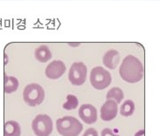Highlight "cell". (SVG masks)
I'll return each instance as SVG.
<instances>
[{"mask_svg":"<svg viewBox=\"0 0 160 136\" xmlns=\"http://www.w3.org/2000/svg\"><path fill=\"white\" fill-rule=\"evenodd\" d=\"M119 74L127 83H138L143 80L144 68L142 62L133 55H128L122 60L119 69Z\"/></svg>","mask_w":160,"mask_h":136,"instance_id":"obj_1","label":"cell"},{"mask_svg":"<svg viewBox=\"0 0 160 136\" xmlns=\"http://www.w3.org/2000/svg\"><path fill=\"white\" fill-rule=\"evenodd\" d=\"M90 83L96 90H103L111 84L112 77L110 72L102 66H95L90 72Z\"/></svg>","mask_w":160,"mask_h":136,"instance_id":"obj_4","label":"cell"},{"mask_svg":"<svg viewBox=\"0 0 160 136\" xmlns=\"http://www.w3.org/2000/svg\"><path fill=\"white\" fill-rule=\"evenodd\" d=\"M82 136H98V132L95 130V128H88Z\"/></svg>","mask_w":160,"mask_h":136,"instance_id":"obj_18","label":"cell"},{"mask_svg":"<svg viewBox=\"0 0 160 136\" xmlns=\"http://www.w3.org/2000/svg\"><path fill=\"white\" fill-rule=\"evenodd\" d=\"M18 85H19V82L17 78L9 76L6 73H4V91L5 94H12L16 92L18 88Z\"/></svg>","mask_w":160,"mask_h":136,"instance_id":"obj_13","label":"cell"},{"mask_svg":"<svg viewBox=\"0 0 160 136\" xmlns=\"http://www.w3.org/2000/svg\"><path fill=\"white\" fill-rule=\"evenodd\" d=\"M79 106L78 98L74 94H68L67 96V101L63 104V108L65 110H74Z\"/></svg>","mask_w":160,"mask_h":136,"instance_id":"obj_16","label":"cell"},{"mask_svg":"<svg viewBox=\"0 0 160 136\" xmlns=\"http://www.w3.org/2000/svg\"><path fill=\"white\" fill-rule=\"evenodd\" d=\"M101 119L103 121H110L117 117L118 113V106L116 101L112 100H107L101 107Z\"/></svg>","mask_w":160,"mask_h":136,"instance_id":"obj_9","label":"cell"},{"mask_svg":"<svg viewBox=\"0 0 160 136\" xmlns=\"http://www.w3.org/2000/svg\"><path fill=\"white\" fill-rule=\"evenodd\" d=\"M88 68L83 62H75L71 66L68 72V80L74 85H82L87 80Z\"/></svg>","mask_w":160,"mask_h":136,"instance_id":"obj_6","label":"cell"},{"mask_svg":"<svg viewBox=\"0 0 160 136\" xmlns=\"http://www.w3.org/2000/svg\"><path fill=\"white\" fill-rule=\"evenodd\" d=\"M34 55L36 60L41 63H46L48 60L52 59V52L50 51V49L47 46H44V45L36 48Z\"/></svg>","mask_w":160,"mask_h":136,"instance_id":"obj_12","label":"cell"},{"mask_svg":"<svg viewBox=\"0 0 160 136\" xmlns=\"http://www.w3.org/2000/svg\"><path fill=\"white\" fill-rule=\"evenodd\" d=\"M32 131L37 136H50L52 132V120L48 114H39L32 123Z\"/></svg>","mask_w":160,"mask_h":136,"instance_id":"obj_5","label":"cell"},{"mask_svg":"<svg viewBox=\"0 0 160 136\" xmlns=\"http://www.w3.org/2000/svg\"><path fill=\"white\" fill-rule=\"evenodd\" d=\"M79 116L83 122L91 125L97 121L98 114L95 106L91 104H83L79 108Z\"/></svg>","mask_w":160,"mask_h":136,"instance_id":"obj_8","label":"cell"},{"mask_svg":"<svg viewBox=\"0 0 160 136\" xmlns=\"http://www.w3.org/2000/svg\"><path fill=\"white\" fill-rule=\"evenodd\" d=\"M23 99L28 106H37L45 100V90L37 83L27 85L23 91Z\"/></svg>","mask_w":160,"mask_h":136,"instance_id":"obj_3","label":"cell"},{"mask_svg":"<svg viewBox=\"0 0 160 136\" xmlns=\"http://www.w3.org/2000/svg\"><path fill=\"white\" fill-rule=\"evenodd\" d=\"M134 136H145V130L144 129H141L135 134Z\"/></svg>","mask_w":160,"mask_h":136,"instance_id":"obj_19","label":"cell"},{"mask_svg":"<svg viewBox=\"0 0 160 136\" xmlns=\"http://www.w3.org/2000/svg\"><path fill=\"white\" fill-rule=\"evenodd\" d=\"M56 128L61 136H79L83 129V126L76 118L65 116L57 119Z\"/></svg>","mask_w":160,"mask_h":136,"instance_id":"obj_2","label":"cell"},{"mask_svg":"<svg viewBox=\"0 0 160 136\" xmlns=\"http://www.w3.org/2000/svg\"><path fill=\"white\" fill-rule=\"evenodd\" d=\"M135 112V103L134 101L127 100L122 104L120 107V114L123 117H130L134 114Z\"/></svg>","mask_w":160,"mask_h":136,"instance_id":"obj_15","label":"cell"},{"mask_svg":"<svg viewBox=\"0 0 160 136\" xmlns=\"http://www.w3.org/2000/svg\"><path fill=\"white\" fill-rule=\"evenodd\" d=\"M123 98H124V94H123L122 90L120 87H117V86L112 87L106 94L107 100H112L114 101L117 102V104L121 103Z\"/></svg>","mask_w":160,"mask_h":136,"instance_id":"obj_14","label":"cell"},{"mask_svg":"<svg viewBox=\"0 0 160 136\" xmlns=\"http://www.w3.org/2000/svg\"><path fill=\"white\" fill-rule=\"evenodd\" d=\"M21 128L20 125L15 120H9L4 123V136H20Z\"/></svg>","mask_w":160,"mask_h":136,"instance_id":"obj_11","label":"cell"},{"mask_svg":"<svg viewBox=\"0 0 160 136\" xmlns=\"http://www.w3.org/2000/svg\"><path fill=\"white\" fill-rule=\"evenodd\" d=\"M67 67L63 61L53 60L47 66L45 70V74L50 80H58L65 73Z\"/></svg>","mask_w":160,"mask_h":136,"instance_id":"obj_7","label":"cell"},{"mask_svg":"<svg viewBox=\"0 0 160 136\" xmlns=\"http://www.w3.org/2000/svg\"><path fill=\"white\" fill-rule=\"evenodd\" d=\"M121 61V56L120 53L117 50H108L102 58L103 65L108 69L114 70L118 66V65Z\"/></svg>","mask_w":160,"mask_h":136,"instance_id":"obj_10","label":"cell"},{"mask_svg":"<svg viewBox=\"0 0 160 136\" xmlns=\"http://www.w3.org/2000/svg\"><path fill=\"white\" fill-rule=\"evenodd\" d=\"M102 136H119V134H117L116 133L114 132L113 130H111L110 128H104L102 129V131L101 133Z\"/></svg>","mask_w":160,"mask_h":136,"instance_id":"obj_17","label":"cell"}]
</instances>
